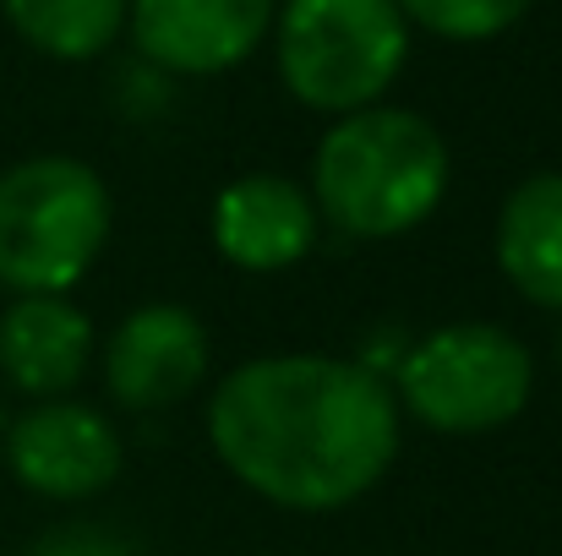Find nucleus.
Segmentation results:
<instances>
[{"label":"nucleus","mask_w":562,"mask_h":556,"mask_svg":"<svg viewBox=\"0 0 562 556\" xmlns=\"http://www.w3.org/2000/svg\"><path fill=\"white\" fill-rule=\"evenodd\" d=\"M5 22L49 60H93L126 27V0H0Z\"/></svg>","instance_id":"f8f14e48"},{"label":"nucleus","mask_w":562,"mask_h":556,"mask_svg":"<svg viewBox=\"0 0 562 556\" xmlns=\"http://www.w3.org/2000/svg\"><path fill=\"white\" fill-rule=\"evenodd\" d=\"M312 202L356 240H387L431 218L448 191V143L415 110L339 115L312 159Z\"/></svg>","instance_id":"f03ea898"},{"label":"nucleus","mask_w":562,"mask_h":556,"mask_svg":"<svg viewBox=\"0 0 562 556\" xmlns=\"http://www.w3.org/2000/svg\"><path fill=\"white\" fill-rule=\"evenodd\" d=\"M126 27L159 71L218 77L273 27V0H126Z\"/></svg>","instance_id":"0eeeda50"},{"label":"nucleus","mask_w":562,"mask_h":556,"mask_svg":"<svg viewBox=\"0 0 562 556\" xmlns=\"http://www.w3.org/2000/svg\"><path fill=\"white\" fill-rule=\"evenodd\" d=\"M536 387L530 350L492 322H448L426 333L404 366H398V398L420 425L442 436H475L508 425Z\"/></svg>","instance_id":"39448f33"},{"label":"nucleus","mask_w":562,"mask_h":556,"mask_svg":"<svg viewBox=\"0 0 562 556\" xmlns=\"http://www.w3.org/2000/svg\"><path fill=\"white\" fill-rule=\"evenodd\" d=\"M213 246L246 273H279L317 246V202L284 175H240L213 202Z\"/></svg>","instance_id":"1a4fd4ad"},{"label":"nucleus","mask_w":562,"mask_h":556,"mask_svg":"<svg viewBox=\"0 0 562 556\" xmlns=\"http://www.w3.org/2000/svg\"><path fill=\"white\" fill-rule=\"evenodd\" d=\"M393 5L404 11V22L448 44H486L530 11V0H393Z\"/></svg>","instance_id":"ddd939ff"},{"label":"nucleus","mask_w":562,"mask_h":556,"mask_svg":"<svg viewBox=\"0 0 562 556\" xmlns=\"http://www.w3.org/2000/svg\"><path fill=\"white\" fill-rule=\"evenodd\" d=\"M497 262L525 300L562 311V175H530L503 202Z\"/></svg>","instance_id":"9b49d317"},{"label":"nucleus","mask_w":562,"mask_h":556,"mask_svg":"<svg viewBox=\"0 0 562 556\" xmlns=\"http://www.w3.org/2000/svg\"><path fill=\"white\" fill-rule=\"evenodd\" d=\"M273 38L284 88L323 115L376 104L409 55V22L393 0H290Z\"/></svg>","instance_id":"20e7f679"},{"label":"nucleus","mask_w":562,"mask_h":556,"mask_svg":"<svg viewBox=\"0 0 562 556\" xmlns=\"http://www.w3.org/2000/svg\"><path fill=\"white\" fill-rule=\"evenodd\" d=\"M224 469L295 513L367 497L398 453V404L372 366L334 355H268L235 366L207 398Z\"/></svg>","instance_id":"f257e3e1"},{"label":"nucleus","mask_w":562,"mask_h":556,"mask_svg":"<svg viewBox=\"0 0 562 556\" xmlns=\"http://www.w3.org/2000/svg\"><path fill=\"white\" fill-rule=\"evenodd\" d=\"M38 556H137L121 535H104V530H88V524H77V530H55Z\"/></svg>","instance_id":"4468645a"},{"label":"nucleus","mask_w":562,"mask_h":556,"mask_svg":"<svg viewBox=\"0 0 562 556\" xmlns=\"http://www.w3.org/2000/svg\"><path fill=\"white\" fill-rule=\"evenodd\" d=\"M207 371V333L187 306H143L132 311L110 350L104 382L126 409H170Z\"/></svg>","instance_id":"6e6552de"},{"label":"nucleus","mask_w":562,"mask_h":556,"mask_svg":"<svg viewBox=\"0 0 562 556\" xmlns=\"http://www.w3.org/2000/svg\"><path fill=\"white\" fill-rule=\"evenodd\" d=\"M5 464L27 491L55 502H82L121 475V436L99 409L71 398H44L38 409L11 420Z\"/></svg>","instance_id":"423d86ee"},{"label":"nucleus","mask_w":562,"mask_h":556,"mask_svg":"<svg viewBox=\"0 0 562 556\" xmlns=\"http://www.w3.org/2000/svg\"><path fill=\"white\" fill-rule=\"evenodd\" d=\"M93 322L66 295H16L0 317V371L33 398H60L82 382Z\"/></svg>","instance_id":"9d476101"},{"label":"nucleus","mask_w":562,"mask_h":556,"mask_svg":"<svg viewBox=\"0 0 562 556\" xmlns=\"http://www.w3.org/2000/svg\"><path fill=\"white\" fill-rule=\"evenodd\" d=\"M110 240V191L66 154L0 175V284L16 295H66Z\"/></svg>","instance_id":"7ed1b4c3"}]
</instances>
